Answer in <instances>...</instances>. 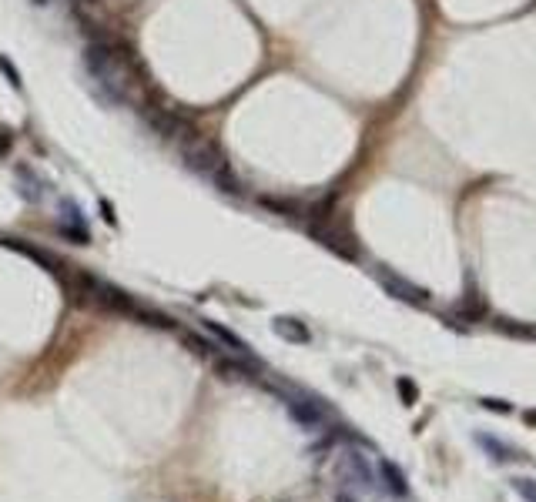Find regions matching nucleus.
<instances>
[{
  "label": "nucleus",
  "instance_id": "11",
  "mask_svg": "<svg viewBox=\"0 0 536 502\" xmlns=\"http://www.w3.org/2000/svg\"><path fill=\"white\" fill-rule=\"evenodd\" d=\"M7 148H11V134L0 131V154H7Z\"/></svg>",
  "mask_w": 536,
  "mask_h": 502
},
{
  "label": "nucleus",
  "instance_id": "7",
  "mask_svg": "<svg viewBox=\"0 0 536 502\" xmlns=\"http://www.w3.org/2000/svg\"><path fill=\"white\" fill-rule=\"evenodd\" d=\"M17 178H21L24 181V188H21V195L27 198V201H41V181H37V178H34V171L31 168H17Z\"/></svg>",
  "mask_w": 536,
  "mask_h": 502
},
{
  "label": "nucleus",
  "instance_id": "12",
  "mask_svg": "<svg viewBox=\"0 0 536 502\" xmlns=\"http://www.w3.org/2000/svg\"><path fill=\"white\" fill-rule=\"evenodd\" d=\"M34 4H37V7H44V4H51V0H34Z\"/></svg>",
  "mask_w": 536,
  "mask_h": 502
},
{
  "label": "nucleus",
  "instance_id": "13",
  "mask_svg": "<svg viewBox=\"0 0 536 502\" xmlns=\"http://www.w3.org/2000/svg\"><path fill=\"white\" fill-rule=\"evenodd\" d=\"M526 419H530V422H536V412H530V415H526Z\"/></svg>",
  "mask_w": 536,
  "mask_h": 502
},
{
  "label": "nucleus",
  "instance_id": "10",
  "mask_svg": "<svg viewBox=\"0 0 536 502\" xmlns=\"http://www.w3.org/2000/svg\"><path fill=\"white\" fill-rule=\"evenodd\" d=\"M0 71H4L7 77H11V84H14V88H21V74H17V71L11 67V61H7V57H0Z\"/></svg>",
  "mask_w": 536,
  "mask_h": 502
},
{
  "label": "nucleus",
  "instance_id": "1",
  "mask_svg": "<svg viewBox=\"0 0 536 502\" xmlns=\"http://www.w3.org/2000/svg\"><path fill=\"white\" fill-rule=\"evenodd\" d=\"M84 64H88V74L94 81V91L101 94V101L121 104L128 98V81H131V71H128L131 57H128V51L114 47L111 41H98V44L88 47Z\"/></svg>",
  "mask_w": 536,
  "mask_h": 502
},
{
  "label": "nucleus",
  "instance_id": "3",
  "mask_svg": "<svg viewBox=\"0 0 536 502\" xmlns=\"http://www.w3.org/2000/svg\"><path fill=\"white\" fill-rule=\"evenodd\" d=\"M312 235H315L325 248H332V251H339L342 258H355L359 255V245H355V238H352L349 231H342V228H335V225H328L325 218H318V221H312Z\"/></svg>",
  "mask_w": 536,
  "mask_h": 502
},
{
  "label": "nucleus",
  "instance_id": "2",
  "mask_svg": "<svg viewBox=\"0 0 536 502\" xmlns=\"http://www.w3.org/2000/svg\"><path fill=\"white\" fill-rule=\"evenodd\" d=\"M181 158H185V164L198 178L211 181L218 191H225V195H241V181L235 178V171H231V161L225 158V151H221L211 138H191V134L181 138Z\"/></svg>",
  "mask_w": 536,
  "mask_h": 502
},
{
  "label": "nucleus",
  "instance_id": "6",
  "mask_svg": "<svg viewBox=\"0 0 536 502\" xmlns=\"http://www.w3.org/2000/svg\"><path fill=\"white\" fill-rule=\"evenodd\" d=\"M275 332L288 342H308V328L295 318H275Z\"/></svg>",
  "mask_w": 536,
  "mask_h": 502
},
{
  "label": "nucleus",
  "instance_id": "8",
  "mask_svg": "<svg viewBox=\"0 0 536 502\" xmlns=\"http://www.w3.org/2000/svg\"><path fill=\"white\" fill-rule=\"evenodd\" d=\"M379 469H383L385 489H389V492H395V496H405V479H403V476H399V469H395V466H389V462H383Z\"/></svg>",
  "mask_w": 536,
  "mask_h": 502
},
{
  "label": "nucleus",
  "instance_id": "9",
  "mask_svg": "<svg viewBox=\"0 0 536 502\" xmlns=\"http://www.w3.org/2000/svg\"><path fill=\"white\" fill-rule=\"evenodd\" d=\"M185 342L191 345V349L198 352V355H208V359H218V345L208 339H201V335H195V332H185Z\"/></svg>",
  "mask_w": 536,
  "mask_h": 502
},
{
  "label": "nucleus",
  "instance_id": "5",
  "mask_svg": "<svg viewBox=\"0 0 536 502\" xmlns=\"http://www.w3.org/2000/svg\"><path fill=\"white\" fill-rule=\"evenodd\" d=\"M379 278H383V285L393 292L395 298H405V302H423V292H416L409 282H403V278H395V275L389 272H379Z\"/></svg>",
  "mask_w": 536,
  "mask_h": 502
},
{
  "label": "nucleus",
  "instance_id": "4",
  "mask_svg": "<svg viewBox=\"0 0 536 502\" xmlns=\"http://www.w3.org/2000/svg\"><path fill=\"white\" fill-rule=\"evenodd\" d=\"M205 328H208L211 335L221 342V345H228V352L231 355H238V359H252V352H248V345L238 339V335H231L228 328H221L218 322H205Z\"/></svg>",
  "mask_w": 536,
  "mask_h": 502
}]
</instances>
